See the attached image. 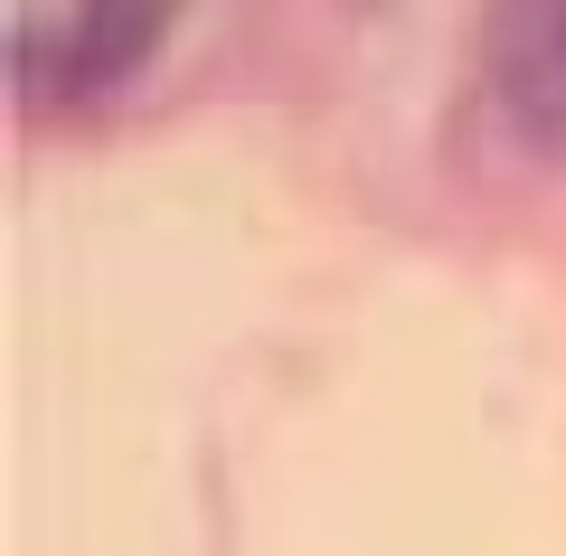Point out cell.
Returning <instances> with one entry per match:
<instances>
[{"mask_svg":"<svg viewBox=\"0 0 566 556\" xmlns=\"http://www.w3.org/2000/svg\"><path fill=\"white\" fill-rule=\"evenodd\" d=\"M180 29L170 0H20L10 10V95L29 114H85L123 95Z\"/></svg>","mask_w":566,"mask_h":556,"instance_id":"1","label":"cell"},{"mask_svg":"<svg viewBox=\"0 0 566 556\" xmlns=\"http://www.w3.org/2000/svg\"><path fill=\"white\" fill-rule=\"evenodd\" d=\"M482 95L520 151L566 160V0L482 10Z\"/></svg>","mask_w":566,"mask_h":556,"instance_id":"2","label":"cell"}]
</instances>
